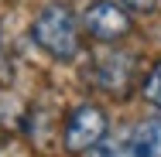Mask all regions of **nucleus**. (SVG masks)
<instances>
[{"label":"nucleus","instance_id":"nucleus-1","mask_svg":"<svg viewBox=\"0 0 161 157\" xmlns=\"http://www.w3.org/2000/svg\"><path fill=\"white\" fill-rule=\"evenodd\" d=\"M34 41L45 55L69 62L75 51H79V31H75V17L65 10L62 3H52L45 7L38 17H34Z\"/></svg>","mask_w":161,"mask_h":157},{"label":"nucleus","instance_id":"nucleus-2","mask_svg":"<svg viewBox=\"0 0 161 157\" xmlns=\"http://www.w3.org/2000/svg\"><path fill=\"white\" fill-rule=\"evenodd\" d=\"M103 133H106V113H103L99 106H79V109H72L69 120H65V147H69L72 154L89 150V147L99 144Z\"/></svg>","mask_w":161,"mask_h":157},{"label":"nucleus","instance_id":"nucleus-3","mask_svg":"<svg viewBox=\"0 0 161 157\" xmlns=\"http://www.w3.org/2000/svg\"><path fill=\"white\" fill-rule=\"evenodd\" d=\"M86 31L99 38V41H117V38H124L130 31V21L127 14L117 7V3H110V0H96V3H89V10H86Z\"/></svg>","mask_w":161,"mask_h":157},{"label":"nucleus","instance_id":"nucleus-4","mask_svg":"<svg viewBox=\"0 0 161 157\" xmlns=\"http://www.w3.org/2000/svg\"><path fill=\"white\" fill-rule=\"evenodd\" d=\"M134 58L130 55H120V51H106L96 62V82L113 96H127L130 82H134Z\"/></svg>","mask_w":161,"mask_h":157},{"label":"nucleus","instance_id":"nucleus-5","mask_svg":"<svg viewBox=\"0 0 161 157\" xmlns=\"http://www.w3.org/2000/svg\"><path fill=\"white\" fill-rule=\"evenodd\" d=\"M130 157H161V120L141 123L127 140Z\"/></svg>","mask_w":161,"mask_h":157},{"label":"nucleus","instance_id":"nucleus-6","mask_svg":"<svg viewBox=\"0 0 161 157\" xmlns=\"http://www.w3.org/2000/svg\"><path fill=\"white\" fill-rule=\"evenodd\" d=\"M144 99H147L154 109H161V62L151 68V75H147V82H144Z\"/></svg>","mask_w":161,"mask_h":157},{"label":"nucleus","instance_id":"nucleus-7","mask_svg":"<svg viewBox=\"0 0 161 157\" xmlns=\"http://www.w3.org/2000/svg\"><path fill=\"white\" fill-rule=\"evenodd\" d=\"M124 3H127L134 14H147V10H154V7H158V0H124Z\"/></svg>","mask_w":161,"mask_h":157},{"label":"nucleus","instance_id":"nucleus-8","mask_svg":"<svg viewBox=\"0 0 161 157\" xmlns=\"http://www.w3.org/2000/svg\"><path fill=\"white\" fill-rule=\"evenodd\" d=\"M0 79H10V65H7V51L0 44Z\"/></svg>","mask_w":161,"mask_h":157},{"label":"nucleus","instance_id":"nucleus-9","mask_svg":"<svg viewBox=\"0 0 161 157\" xmlns=\"http://www.w3.org/2000/svg\"><path fill=\"white\" fill-rule=\"evenodd\" d=\"M89 157H113V150H110V147H96Z\"/></svg>","mask_w":161,"mask_h":157}]
</instances>
